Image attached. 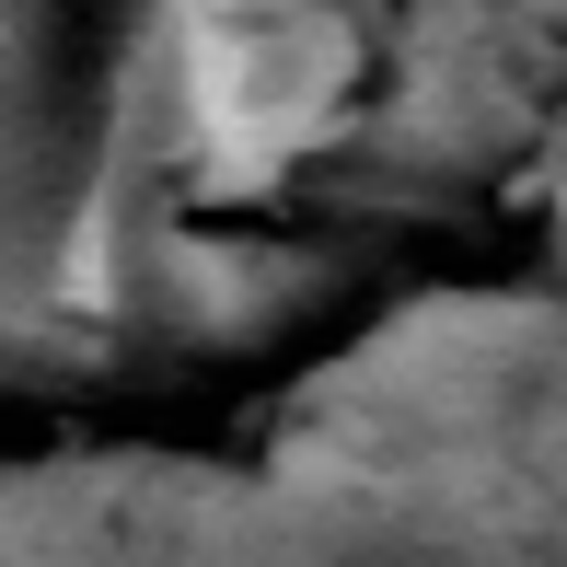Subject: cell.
Returning a JSON list of instances; mask_svg holds the SVG:
<instances>
[{
  "label": "cell",
  "instance_id": "obj_1",
  "mask_svg": "<svg viewBox=\"0 0 567 567\" xmlns=\"http://www.w3.org/2000/svg\"><path fill=\"white\" fill-rule=\"evenodd\" d=\"M348 82L337 23H197V105H209L220 140L278 151L301 140Z\"/></svg>",
  "mask_w": 567,
  "mask_h": 567
}]
</instances>
